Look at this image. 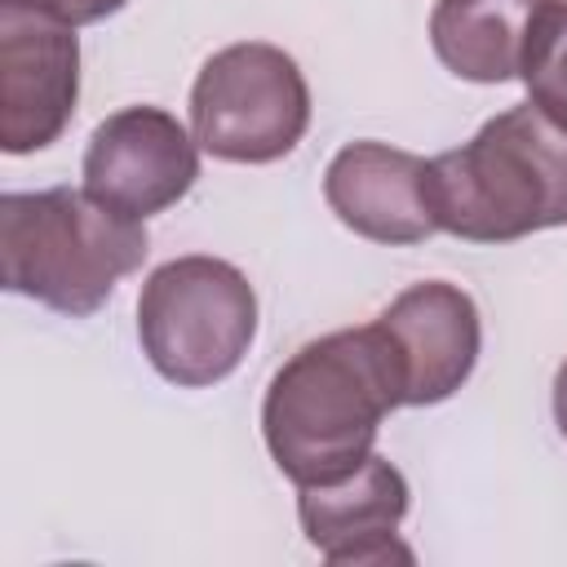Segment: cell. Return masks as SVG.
Instances as JSON below:
<instances>
[{
	"instance_id": "obj_8",
	"label": "cell",
	"mask_w": 567,
	"mask_h": 567,
	"mask_svg": "<svg viewBox=\"0 0 567 567\" xmlns=\"http://www.w3.org/2000/svg\"><path fill=\"white\" fill-rule=\"evenodd\" d=\"M372 323L390 346L408 408H430L452 399L478 363V346H483L478 306L465 288L447 279H425L403 288Z\"/></svg>"
},
{
	"instance_id": "obj_2",
	"label": "cell",
	"mask_w": 567,
	"mask_h": 567,
	"mask_svg": "<svg viewBox=\"0 0 567 567\" xmlns=\"http://www.w3.org/2000/svg\"><path fill=\"white\" fill-rule=\"evenodd\" d=\"M434 226L470 244H509L567 226V128L532 102L492 115L425 168Z\"/></svg>"
},
{
	"instance_id": "obj_5",
	"label": "cell",
	"mask_w": 567,
	"mask_h": 567,
	"mask_svg": "<svg viewBox=\"0 0 567 567\" xmlns=\"http://www.w3.org/2000/svg\"><path fill=\"white\" fill-rule=\"evenodd\" d=\"M310 128V84L292 53L266 40L217 49L190 84V133L226 164H275Z\"/></svg>"
},
{
	"instance_id": "obj_9",
	"label": "cell",
	"mask_w": 567,
	"mask_h": 567,
	"mask_svg": "<svg viewBox=\"0 0 567 567\" xmlns=\"http://www.w3.org/2000/svg\"><path fill=\"white\" fill-rule=\"evenodd\" d=\"M408 478L394 461L372 452L363 465L332 483L297 487V518L306 540L328 563H412V549L399 540L408 514Z\"/></svg>"
},
{
	"instance_id": "obj_1",
	"label": "cell",
	"mask_w": 567,
	"mask_h": 567,
	"mask_svg": "<svg viewBox=\"0 0 567 567\" xmlns=\"http://www.w3.org/2000/svg\"><path fill=\"white\" fill-rule=\"evenodd\" d=\"M394 408H403V385L377 323L337 328L306 341L270 377L261 439L297 487L332 483L372 456Z\"/></svg>"
},
{
	"instance_id": "obj_11",
	"label": "cell",
	"mask_w": 567,
	"mask_h": 567,
	"mask_svg": "<svg viewBox=\"0 0 567 567\" xmlns=\"http://www.w3.org/2000/svg\"><path fill=\"white\" fill-rule=\"evenodd\" d=\"M540 4L545 0H439L430 13L434 58L470 84L514 80Z\"/></svg>"
},
{
	"instance_id": "obj_7",
	"label": "cell",
	"mask_w": 567,
	"mask_h": 567,
	"mask_svg": "<svg viewBox=\"0 0 567 567\" xmlns=\"http://www.w3.org/2000/svg\"><path fill=\"white\" fill-rule=\"evenodd\" d=\"M80 177L97 204L146 221L195 186L199 142L164 106H120L89 133Z\"/></svg>"
},
{
	"instance_id": "obj_13",
	"label": "cell",
	"mask_w": 567,
	"mask_h": 567,
	"mask_svg": "<svg viewBox=\"0 0 567 567\" xmlns=\"http://www.w3.org/2000/svg\"><path fill=\"white\" fill-rule=\"evenodd\" d=\"M13 4H27V9H40V13H53L71 27H84V22H102L111 13H120L128 0H13Z\"/></svg>"
},
{
	"instance_id": "obj_14",
	"label": "cell",
	"mask_w": 567,
	"mask_h": 567,
	"mask_svg": "<svg viewBox=\"0 0 567 567\" xmlns=\"http://www.w3.org/2000/svg\"><path fill=\"white\" fill-rule=\"evenodd\" d=\"M554 421H558V430H563V439H567V359H563L558 372H554Z\"/></svg>"
},
{
	"instance_id": "obj_3",
	"label": "cell",
	"mask_w": 567,
	"mask_h": 567,
	"mask_svg": "<svg viewBox=\"0 0 567 567\" xmlns=\"http://www.w3.org/2000/svg\"><path fill=\"white\" fill-rule=\"evenodd\" d=\"M146 226L97 204L89 190H9L0 195V279L58 315L84 319L124 275L146 261Z\"/></svg>"
},
{
	"instance_id": "obj_10",
	"label": "cell",
	"mask_w": 567,
	"mask_h": 567,
	"mask_svg": "<svg viewBox=\"0 0 567 567\" xmlns=\"http://www.w3.org/2000/svg\"><path fill=\"white\" fill-rule=\"evenodd\" d=\"M425 168L430 159L390 142H346L323 168V199L346 230L372 244H421L439 230Z\"/></svg>"
},
{
	"instance_id": "obj_6",
	"label": "cell",
	"mask_w": 567,
	"mask_h": 567,
	"mask_svg": "<svg viewBox=\"0 0 567 567\" xmlns=\"http://www.w3.org/2000/svg\"><path fill=\"white\" fill-rule=\"evenodd\" d=\"M80 97L75 27L0 0V146L9 155L44 151L62 137Z\"/></svg>"
},
{
	"instance_id": "obj_4",
	"label": "cell",
	"mask_w": 567,
	"mask_h": 567,
	"mask_svg": "<svg viewBox=\"0 0 567 567\" xmlns=\"http://www.w3.org/2000/svg\"><path fill=\"white\" fill-rule=\"evenodd\" d=\"M257 337V292L248 275L221 257L186 252L155 266L137 292V341L151 368L204 390L226 381Z\"/></svg>"
},
{
	"instance_id": "obj_12",
	"label": "cell",
	"mask_w": 567,
	"mask_h": 567,
	"mask_svg": "<svg viewBox=\"0 0 567 567\" xmlns=\"http://www.w3.org/2000/svg\"><path fill=\"white\" fill-rule=\"evenodd\" d=\"M518 80L527 84V102L567 128V0H545L536 9Z\"/></svg>"
}]
</instances>
